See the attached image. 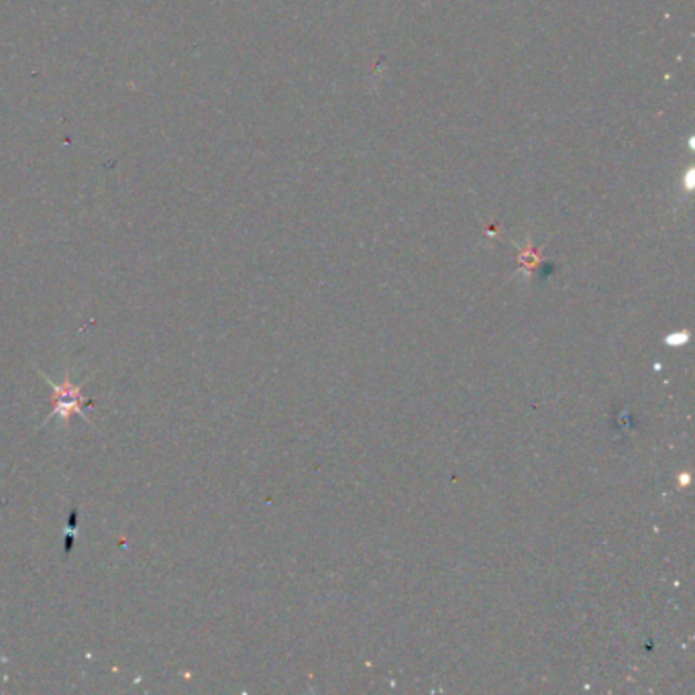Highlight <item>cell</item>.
I'll return each mask as SVG.
<instances>
[{
    "mask_svg": "<svg viewBox=\"0 0 695 695\" xmlns=\"http://www.w3.org/2000/svg\"><path fill=\"white\" fill-rule=\"evenodd\" d=\"M50 385L51 390L56 392V396H58L53 414L62 416L63 423H68L72 414L84 416V402H87V400L82 397V387H80V385L72 384L70 377H66L63 384H53V382H50Z\"/></svg>",
    "mask_w": 695,
    "mask_h": 695,
    "instance_id": "obj_1",
    "label": "cell"
}]
</instances>
